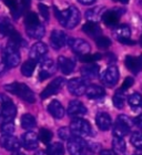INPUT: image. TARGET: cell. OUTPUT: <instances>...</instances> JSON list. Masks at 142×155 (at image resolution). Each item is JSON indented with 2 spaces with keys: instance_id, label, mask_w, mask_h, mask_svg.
Instances as JSON below:
<instances>
[{
  "instance_id": "6da1fadb",
  "label": "cell",
  "mask_w": 142,
  "mask_h": 155,
  "mask_svg": "<svg viewBox=\"0 0 142 155\" xmlns=\"http://www.w3.org/2000/svg\"><path fill=\"white\" fill-rule=\"evenodd\" d=\"M55 11L56 18L59 20L60 25L67 29H73L74 27L80 22V11L76 6H70L62 11L57 10V8L55 7Z\"/></svg>"
},
{
  "instance_id": "7a4b0ae2",
  "label": "cell",
  "mask_w": 142,
  "mask_h": 155,
  "mask_svg": "<svg viewBox=\"0 0 142 155\" xmlns=\"http://www.w3.org/2000/svg\"><path fill=\"white\" fill-rule=\"evenodd\" d=\"M5 90L18 95L21 100L26 101L28 103H35L36 97L32 90L30 89L27 84L25 83H18V82H13L5 85Z\"/></svg>"
},
{
  "instance_id": "3957f363",
  "label": "cell",
  "mask_w": 142,
  "mask_h": 155,
  "mask_svg": "<svg viewBox=\"0 0 142 155\" xmlns=\"http://www.w3.org/2000/svg\"><path fill=\"white\" fill-rule=\"evenodd\" d=\"M2 62L6 64V67L8 69L18 67L20 63V53L18 48L8 42V45H7V47L2 52Z\"/></svg>"
},
{
  "instance_id": "277c9868",
  "label": "cell",
  "mask_w": 142,
  "mask_h": 155,
  "mask_svg": "<svg viewBox=\"0 0 142 155\" xmlns=\"http://www.w3.org/2000/svg\"><path fill=\"white\" fill-rule=\"evenodd\" d=\"M133 125V121L128 115L121 114L117 117V121L113 125V135L117 137H123L130 132Z\"/></svg>"
},
{
  "instance_id": "5b68a950",
  "label": "cell",
  "mask_w": 142,
  "mask_h": 155,
  "mask_svg": "<svg viewBox=\"0 0 142 155\" xmlns=\"http://www.w3.org/2000/svg\"><path fill=\"white\" fill-rule=\"evenodd\" d=\"M70 130L72 134L78 137H87V136L91 135L92 133V129H91L90 123L81 119H74L70 124Z\"/></svg>"
},
{
  "instance_id": "8992f818",
  "label": "cell",
  "mask_w": 142,
  "mask_h": 155,
  "mask_svg": "<svg viewBox=\"0 0 142 155\" xmlns=\"http://www.w3.org/2000/svg\"><path fill=\"white\" fill-rule=\"evenodd\" d=\"M39 64H40V70H39V80L43 81L51 77L56 72V65L53 60L47 57H43L39 60Z\"/></svg>"
},
{
  "instance_id": "52a82bcc",
  "label": "cell",
  "mask_w": 142,
  "mask_h": 155,
  "mask_svg": "<svg viewBox=\"0 0 142 155\" xmlns=\"http://www.w3.org/2000/svg\"><path fill=\"white\" fill-rule=\"evenodd\" d=\"M100 79L106 87H114L119 81V70L116 65H110L102 72Z\"/></svg>"
},
{
  "instance_id": "ba28073f",
  "label": "cell",
  "mask_w": 142,
  "mask_h": 155,
  "mask_svg": "<svg viewBox=\"0 0 142 155\" xmlns=\"http://www.w3.org/2000/svg\"><path fill=\"white\" fill-rule=\"evenodd\" d=\"M68 90L72 95L80 97L82 94L86 93L87 90V80H84L83 78H74L68 81L67 83Z\"/></svg>"
},
{
  "instance_id": "9c48e42d",
  "label": "cell",
  "mask_w": 142,
  "mask_h": 155,
  "mask_svg": "<svg viewBox=\"0 0 142 155\" xmlns=\"http://www.w3.org/2000/svg\"><path fill=\"white\" fill-rule=\"evenodd\" d=\"M67 43H68L69 47L72 49V51H73L74 53H77V54H80V55L88 54L91 50L90 45H89L87 41H84L83 39L71 38L67 41Z\"/></svg>"
},
{
  "instance_id": "30bf717a",
  "label": "cell",
  "mask_w": 142,
  "mask_h": 155,
  "mask_svg": "<svg viewBox=\"0 0 142 155\" xmlns=\"http://www.w3.org/2000/svg\"><path fill=\"white\" fill-rule=\"evenodd\" d=\"M0 122L1 121H11L17 115V107L13 104L12 100H9L5 103L0 104Z\"/></svg>"
},
{
  "instance_id": "8fae6325",
  "label": "cell",
  "mask_w": 142,
  "mask_h": 155,
  "mask_svg": "<svg viewBox=\"0 0 142 155\" xmlns=\"http://www.w3.org/2000/svg\"><path fill=\"white\" fill-rule=\"evenodd\" d=\"M86 142L81 137L73 136L68 141V151L70 155H86Z\"/></svg>"
},
{
  "instance_id": "7c38bea8",
  "label": "cell",
  "mask_w": 142,
  "mask_h": 155,
  "mask_svg": "<svg viewBox=\"0 0 142 155\" xmlns=\"http://www.w3.org/2000/svg\"><path fill=\"white\" fill-rule=\"evenodd\" d=\"M65 84H66V80L63 78H57L52 82H50V84H49L48 87L42 91L40 97H41V99L45 100V99L51 97V95H55V94H57L59 91L61 90Z\"/></svg>"
},
{
  "instance_id": "4fadbf2b",
  "label": "cell",
  "mask_w": 142,
  "mask_h": 155,
  "mask_svg": "<svg viewBox=\"0 0 142 155\" xmlns=\"http://www.w3.org/2000/svg\"><path fill=\"white\" fill-rule=\"evenodd\" d=\"M67 113H68L69 116L73 117V119H81L82 116H84L88 113V111L83 103H81L80 101L73 100L69 103Z\"/></svg>"
},
{
  "instance_id": "5bb4252c",
  "label": "cell",
  "mask_w": 142,
  "mask_h": 155,
  "mask_svg": "<svg viewBox=\"0 0 142 155\" xmlns=\"http://www.w3.org/2000/svg\"><path fill=\"white\" fill-rule=\"evenodd\" d=\"M68 41V37L63 31L60 30H53L50 35V45L55 50H60L62 47H65Z\"/></svg>"
},
{
  "instance_id": "9a60e30c",
  "label": "cell",
  "mask_w": 142,
  "mask_h": 155,
  "mask_svg": "<svg viewBox=\"0 0 142 155\" xmlns=\"http://www.w3.org/2000/svg\"><path fill=\"white\" fill-rule=\"evenodd\" d=\"M0 146L7 151L16 152L21 147V142L13 135H2L0 137Z\"/></svg>"
},
{
  "instance_id": "2e32d148",
  "label": "cell",
  "mask_w": 142,
  "mask_h": 155,
  "mask_svg": "<svg viewBox=\"0 0 142 155\" xmlns=\"http://www.w3.org/2000/svg\"><path fill=\"white\" fill-rule=\"evenodd\" d=\"M47 52H48L47 45L41 41H39L31 47V49H30L29 51V58L31 60H33V61H39L40 59L43 58L47 54Z\"/></svg>"
},
{
  "instance_id": "e0dca14e",
  "label": "cell",
  "mask_w": 142,
  "mask_h": 155,
  "mask_svg": "<svg viewBox=\"0 0 142 155\" xmlns=\"http://www.w3.org/2000/svg\"><path fill=\"white\" fill-rule=\"evenodd\" d=\"M38 143H39L38 136L32 131L25 133L21 136V145L26 150H28V151H32V150L37 149L38 147Z\"/></svg>"
},
{
  "instance_id": "ac0fdd59",
  "label": "cell",
  "mask_w": 142,
  "mask_h": 155,
  "mask_svg": "<svg viewBox=\"0 0 142 155\" xmlns=\"http://www.w3.org/2000/svg\"><path fill=\"white\" fill-rule=\"evenodd\" d=\"M124 64L127 69L132 73L137 74L142 70V57H133V55H127L124 59Z\"/></svg>"
},
{
  "instance_id": "d6986e66",
  "label": "cell",
  "mask_w": 142,
  "mask_h": 155,
  "mask_svg": "<svg viewBox=\"0 0 142 155\" xmlns=\"http://www.w3.org/2000/svg\"><path fill=\"white\" fill-rule=\"evenodd\" d=\"M58 68L59 70L63 73V74H70L72 73V71L74 70L76 67V61L72 59L66 58L63 55H60L58 58Z\"/></svg>"
},
{
  "instance_id": "ffe728a7",
  "label": "cell",
  "mask_w": 142,
  "mask_h": 155,
  "mask_svg": "<svg viewBox=\"0 0 142 155\" xmlns=\"http://www.w3.org/2000/svg\"><path fill=\"white\" fill-rule=\"evenodd\" d=\"M96 123H97L98 127L101 131H108V130L111 129L112 119L106 112H100V113H98L97 116H96Z\"/></svg>"
},
{
  "instance_id": "44dd1931",
  "label": "cell",
  "mask_w": 142,
  "mask_h": 155,
  "mask_svg": "<svg viewBox=\"0 0 142 155\" xmlns=\"http://www.w3.org/2000/svg\"><path fill=\"white\" fill-rule=\"evenodd\" d=\"M99 72H100L99 65L94 64V63H88L87 65L81 68V75H82L84 80L97 78L99 75Z\"/></svg>"
},
{
  "instance_id": "7402d4cb",
  "label": "cell",
  "mask_w": 142,
  "mask_h": 155,
  "mask_svg": "<svg viewBox=\"0 0 142 155\" xmlns=\"http://www.w3.org/2000/svg\"><path fill=\"white\" fill-rule=\"evenodd\" d=\"M102 21L106 26L108 27H114L118 25L120 20V13L116 10H108L102 15Z\"/></svg>"
},
{
  "instance_id": "603a6c76",
  "label": "cell",
  "mask_w": 142,
  "mask_h": 155,
  "mask_svg": "<svg viewBox=\"0 0 142 155\" xmlns=\"http://www.w3.org/2000/svg\"><path fill=\"white\" fill-rule=\"evenodd\" d=\"M48 112L55 119H62L65 116V107L58 100H53L49 103Z\"/></svg>"
},
{
  "instance_id": "cb8c5ba5",
  "label": "cell",
  "mask_w": 142,
  "mask_h": 155,
  "mask_svg": "<svg viewBox=\"0 0 142 155\" xmlns=\"http://www.w3.org/2000/svg\"><path fill=\"white\" fill-rule=\"evenodd\" d=\"M86 95H87L89 99H92V100H98V99H102V97L106 95V91L101 85H97V84H92V85H89L87 87V90H86Z\"/></svg>"
},
{
  "instance_id": "d4e9b609",
  "label": "cell",
  "mask_w": 142,
  "mask_h": 155,
  "mask_svg": "<svg viewBox=\"0 0 142 155\" xmlns=\"http://www.w3.org/2000/svg\"><path fill=\"white\" fill-rule=\"evenodd\" d=\"M26 30L27 35L32 39H41L43 38L46 33L45 27L42 26L41 23H37V25H33V26L26 27Z\"/></svg>"
},
{
  "instance_id": "484cf974",
  "label": "cell",
  "mask_w": 142,
  "mask_h": 155,
  "mask_svg": "<svg viewBox=\"0 0 142 155\" xmlns=\"http://www.w3.org/2000/svg\"><path fill=\"white\" fill-rule=\"evenodd\" d=\"M82 31H83L86 35H88L89 37L98 38V37H100L101 28L99 27V25H98L97 22H91V21H89V22L83 25Z\"/></svg>"
},
{
  "instance_id": "4316f807",
  "label": "cell",
  "mask_w": 142,
  "mask_h": 155,
  "mask_svg": "<svg viewBox=\"0 0 142 155\" xmlns=\"http://www.w3.org/2000/svg\"><path fill=\"white\" fill-rule=\"evenodd\" d=\"M128 103L133 112H139L142 110V95L140 93H132L128 97Z\"/></svg>"
},
{
  "instance_id": "83f0119b",
  "label": "cell",
  "mask_w": 142,
  "mask_h": 155,
  "mask_svg": "<svg viewBox=\"0 0 142 155\" xmlns=\"http://www.w3.org/2000/svg\"><path fill=\"white\" fill-rule=\"evenodd\" d=\"M13 30H15V28L8 18H3V17L0 18V38L9 37V35Z\"/></svg>"
},
{
  "instance_id": "f1b7e54d",
  "label": "cell",
  "mask_w": 142,
  "mask_h": 155,
  "mask_svg": "<svg viewBox=\"0 0 142 155\" xmlns=\"http://www.w3.org/2000/svg\"><path fill=\"white\" fill-rule=\"evenodd\" d=\"M114 33H116L117 38L119 41L121 40H126V39H130V36H131V29H130L129 26L127 25H121L114 30Z\"/></svg>"
},
{
  "instance_id": "f546056e",
  "label": "cell",
  "mask_w": 142,
  "mask_h": 155,
  "mask_svg": "<svg viewBox=\"0 0 142 155\" xmlns=\"http://www.w3.org/2000/svg\"><path fill=\"white\" fill-rule=\"evenodd\" d=\"M36 69V61L29 59V60H27L26 62H23L22 65H21V69H20V71H21V74L25 75V77L29 78L32 75L33 71H35Z\"/></svg>"
},
{
  "instance_id": "4dcf8cb0",
  "label": "cell",
  "mask_w": 142,
  "mask_h": 155,
  "mask_svg": "<svg viewBox=\"0 0 142 155\" xmlns=\"http://www.w3.org/2000/svg\"><path fill=\"white\" fill-rule=\"evenodd\" d=\"M102 7H94L93 9L88 10L86 12V17L91 22H97L98 20L102 18Z\"/></svg>"
},
{
  "instance_id": "1f68e13d",
  "label": "cell",
  "mask_w": 142,
  "mask_h": 155,
  "mask_svg": "<svg viewBox=\"0 0 142 155\" xmlns=\"http://www.w3.org/2000/svg\"><path fill=\"white\" fill-rule=\"evenodd\" d=\"M20 123H21L22 129H25V130L33 129V127L36 126V124H37L35 116L31 115V114H29V113L23 114V115L21 116V122Z\"/></svg>"
},
{
  "instance_id": "d6a6232c",
  "label": "cell",
  "mask_w": 142,
  "mask_h": 155,
  "mask_svg": "<svg viewBox=\"0 0 142 155\" xmlns=\"http://www.w3.org/2000/svg\"><path fill=\"white\" fill-rule=\"evenodd\" d=\"M48 155H65V146L61 143H52L48 145Z\"/></svg>"
},
{
  "instance_id": "836d02e7",
  "label": "cell",
  "mask_w": 142,
  "mask_h": 155,
  "mask_svg": "<svg viewBox=\"0 0 142 155\" xmlns=\"http://www.w3.org/2000/svg\"><path fill=\"white\" fill-rule=\"evenodd\" d=\"M9 43L13 45L15 47H17V48H19L21 45H26L22 37L20 36V33L18 32V31H16V30H13L12 32L9 35Z\"/></svg>"
},
{
  "instance_id": "e575fe53",
  "label": "cell",
  "mask_w": 142,
  "mask_h": 155,
  "mask_svg": "<svg viewBox=\"0 0 142 155\" xmlns=\"http://www.w3.org/2000/svg\"><path fill=\"white\" fill-rule=\"evenodd\" d=\"M5 5H6L9 10L11 11L12 13V16L15 19H18L20 16V9H19V6H18V3H17V0H2Z\"/></svg>"
},
{
  "instance_id": "d590c367",
  "label": "cell",
  "mask_w": 142,
  "mask_h": 155,
  "mask_svg": "<svg viewBox=\"0 0 142 155\" xmlns=\"http://www.w3.org/2000/svg\"><path fill=\"white\" fill-rule=\"evenodd\" d=\"M112 147H113V151H116L117 153H123L127 149L124 140L122 137H117V136H114L112 140Z\"/></svg>"
},
{
  "instance_id": "8d00e7d4",
  "label": "cell",
  "mask_w": 142,
  "mask_h": 155,
  "mask_svg": "<svg viewBox=\"0 0 142 155\" xmlns=\"http://www.w3.org/2000/svg\"><path fill=\"white\" fill-rule=\"evenodd\" d=\"M38 139L40 140L43 144L49 145V143L51 142V140H52V132L48 129H41L40 132H39Z\"/></svg>"
},
{
  "instance_id": "74e56055",
  "label": "cell",
  "mask_w": 142,
  "mask_h": 155,
  "mask_svg": "<svg viewBox=\"0 0 142 155\" xmlns=\"http://www.w3.org/2000/svg\"><path fill=\"white\" fill-rule=\"evenodd\" d=\"M0 132L2 135H12L15 132V123L12 121H7L3 124H1Z\"/></svg>"
},
{
  "instance_id": "f35d334b",
  "label": "cell",
  "mask_w": 142,
  "mask_h": 155,
  "mask_svg": "<svg viewBox=\"0 0 142 155\" xmlns=\"http://www.w3.org/2000/svg\"><path fill=\"white\" fill-rule=\"evenodd\" d=\"M25 23H26V27L33 26V25L40 23L39 17L37 16V13H35L33 11H29V12H27L26 17H25Z\"/></svg>"
},
{
  "instance_id": "ab89813d",
  "label": "cell",
  "mask_w": 142,
  "mask_h": 155,
  "mask_svg": "<svg viewBox=\"0 0 142 155\" xmlns=\"http://www.w3.org/2000/svg\"><path fill=\"white\" fill-rule=\"evenodd\" d=\"M131 144L136 149L142 150V133L141 132H134L131 135Z\"/></svg>"
},
{
  "instance_id": "60d3db41",
  "label": "cell",
  "mask_w": 142,
  "mask_h": 155,
  "mask_svg": "<svg viewBox=\"0 0 142 155\" xmlns=\"http://www.w3.org/2000/svg\"><path fill=\"white\" fill-rule=\"evenodd\" d=\"M102 55L100 53H96V54H83L80 55V61L84 63H94L96 61L100 60Z\"/></svg>"
},
{
  "instance_id": "b9f144b4",
  "label": "cell",
  "mask_w": 142,
  "mask_h": 155,
  "mask_svg": "<svg viewBox=\"0 0 142 155\" xmlns=\"http://www.w3.org/2000/svg\"><path fill=\"white\" fill-rule=\"evenodd\" d=\"M58 135L59 137L61 140H63V141H69V140H71L72 137H73V134H72V132H71L70 127H61V129L58 131Z\"/></svg>"
},
{
  "instance_id": "7bdbcfd3",
  "label": "cell",
  "mask_w": 142,
  "mask_h": 155,
  "mask_svg": "<svg viewBox=\"0 0 142 155\" xmlns=\"http://www.w3.org/2000/svg\"><path fill=\"white\" fill-rule=\"evenodd\" d=\"M113 105L117 109H122L124 107V97H123V93L117 91L114 97H113Z\"/></svg>"
},
{
  "instance_id": "ee69618b",
  "label": "cell",
  "mask_w": 142,
  "mask_h": 155,
  "mask_svg": "<svg viewBox=\"0 0 142 155\" xmlns=\"http://www.w3.org/2000/svg\"><path fill=\"white\" fill-rule=\"evenodd\" d=\"M96 43L100 49H108L111 45V40L108 37L100 36L96 38Z\"/></svg>"
},
{
  "instance_id": "f6af8a7d",
  "label": "cell",
  "mask_w": 142,
  "mask_h": 155,
  "mask_svg": "<svg viewBox=\"0 0 142 155\" xmlns=\"http://www.w3.org/2000/svg\"><path fill=\"white\" fill-rule=\"evenodd\" d=\"M133 83H134V80H133L132 78H131V77L126 78V79H124V81H123L122 85H121V87H120L118 91H119V92H121V93H123V92H126V91L129 90L130 87L133 85Z\"/></svg>"
},
{
  "instance_id": "bcb514c9",
  "label": "cell",
  "mask_w": 142,
  "mask_h": 155,
  "mask_svg": "<svg viewBox=\"0 0 142 155\" xmlns=\"http://www.w3.org/2000/svg\"><path fill=\"white\" fill-rule=\"evenodd\" d=\"M38 9L40 11V16L46 20V21H48L49 20V9L48 7L43 5V3H39L38 5Z\"/></svg>"
},
{
  "instance_id": "7dc6e473",
  "label": "cell",
  "mask_w": 142,
  "mask_h": 155,
  "mask_svg": "<svg viewBox=\"0 0 142 155\" xmlns=\"http://www.w3.org/2000/svg\"><path fill=\"white\" fill-rule=\"evenodd\" d=\"M30 3H31V0H21V9H22V11H27L29 9Z\"/></svg>"
},
{
  "instance_id": "c3c4849f",
  "label": "cell",
  "mask_w": 142,
  "mask_h": 155,
  "mask_svg": "<svg viewBox=\"0 0 142 155\" xmlns=\"http://www.w3.org/2000/svg\"><path fill=\"white\" fill-rule=\"evenodd\" d=\"M134 123H136V125L140 129H142V114H140L139 116H137L136 119H134Z\"/></svg>"
},
{
  "instance_id": "681fc988",
  "label": "cell",
  "mask_w": 142,
  "mask_h": 155,
  "mask_svg": "<svg viewBox=\"0 0 142 155\" xmlns=\"http://www.w3.org/2000/svg\"><path fill=\"white\" fill-rule=\"evenodd\" d=\"M7 70H8V68L6 67V64H5L3 62H1V63H0V77H2V75L6 73Z\"/></svg>"
},
{
  "instance_id": "f907efd6",
  "label": "cell",
  "mask_w": 142,
  "mask_h": 155,
  "mask_svg": "<svg viewBox=\"0 0 142 155\" xmlns=\"http://www.w3.org/2000/svg\"><path fill=\"white\" fill-rule=\"evenodd\" d=\"M100 155H116V153L111 150H103L100 152Z\"/></svg>"
},
{
  "instance_id": "816d5d0a",
  "label": "cell",
  "mask_w": 142,
  "mask_h": 155,
  "mask_svg": "<svg viewBox=\"0 0 142 155\" xmlns=\"http://www.w3.org/2000/svg\"><path fill=\"white\" fill-rule=\"evenodd\" d=\"M78 1L80 3H82V5H92L96 0H78Z\"/></svg>"
},
{
  "instance_id": "f5cc1de1",
  "label": "cell",
  "mask_w": 142,
  "mask_h": 155,
  "mask_svg": "<svg viewBox=\"0 0 142 155\" xmlns=\"http://www.w3.org/2000/svg\"><path fill=\"white\" fill-rule=\"evenodd\" d=\"M119 42H122V43H124V45H134L136 42L134 41H131L130 39H126V40H121V41Z\"/></svg>"
},
{
  "instance_id": "db71d44e",
  "label": "cell",
  "mask_w": 142,
  "mask_h": 155,
  "mask_svg": "<svg viewBox=\"0 0 142 155\" xmlns=\"http://www.w3.org/2000/svg\"><path fill=\"white\" fill-rule=\"evenodd\" d=\"M35 155H48V153L45 152V151H38Z\"/></svg>"
},
{
  "instance_id": "11a10c76",
  "label": "cell",
  "mask_w": 142,
  "mask_h": 155,
  "mask_svg": "<svg viewBox=\"0 0 142 155\" xmlns=\"http://www.w3.org/2000/svg\"><path fill=\"white\" fill-rule=\"evenodd\" d=\"M113 1H117V2H121V3H128L129 0H113Z\"/></svg>"
},
{
  "instance_id": "9f6ffc18",
  "label": "cell",
  "mask_w": 142,
  "mask_h": 155,
  "mask_svg": "<svg viewBox=\"0 0 142 155\" xmlns=\"http://www.w3.org/2000/svg\"><path fill=\"white\" fill-rule=\"evenodd\" d=\"M133 155H142V150H139L138 152H134L133 153Z\"/></svg>"
},
{
  "instance_id": "6f0895ef",
  "label": "cell",
  "mask_w": 142,
  "mask_h": 155,
  "mask_svg": "<svg viewBox=\"0 0 142 155\" xmlns=\"http://www.w3.org/2000/svg\"><path fill=\"white\" fill-rule=\"evenodd\" d=\"M12 155H25V154H23V153L18 152V151H16V152H13V153H12Z\"/></svg>"
},
{
  "instance_id": "680465c9",
  "label": "cell",
  "mask_w": 142,
  "mask_h": 155,
  "mask_svg": "<svg viewBox=\"0 0 142 155\" xmlns=\"http://www.w3.org/2000/svg\"><path fill=\"white\" fill-rule=\"evenodd\" d=\"M139 42H140V45H142V36H141V37H140V41H139Z\"/></svg>"
},
{
  "instance_id": "91938a15",
  "label": "cell",
  "mask_w": 142,
  "mask_h": 155,
  "mask_svg": "<svg viewBox=\"0 0 142 155\" xmlns=\"http://www.w3.org/2000/svg\"><path fill=\"white\" fill-rule=\"evenodd\" d=\"M138 2H139L140 5H142V0H138Z\"/></svg>"
},
{
  "instance_id": "94428289",
  "label": "cell",
  "mask_w": 142,
  "mask_h": 155,
  "mask_svg": "<svg viewBox=\"0 0 142 155\" xmlns=\"http://www.w3.org/2000/svg\"><path fill=\"white\" fill-rule=\"evenodd\" d=\"M86 155H91V154H86Z\"/></svg>"
}]
</instances>
